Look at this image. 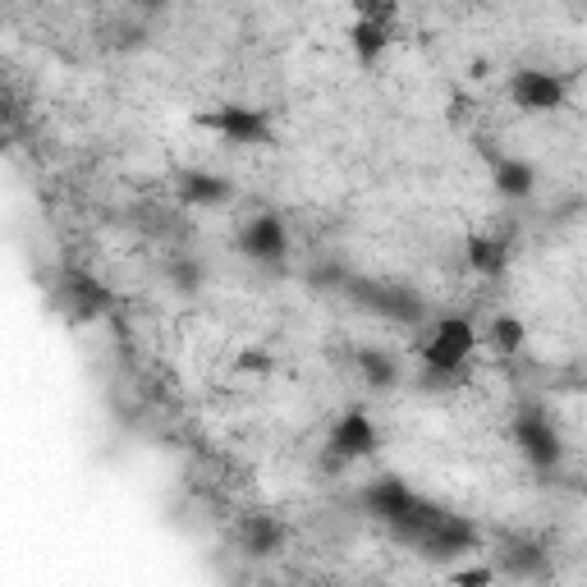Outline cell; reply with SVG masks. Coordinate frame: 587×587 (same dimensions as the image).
Segmentation results:
<instances>
[{
    "label": "cell",
    "mask_w": 587,
    "mask_h": 587,
    "mask_svg": "<svg viewBox=\"0 0 587 587\" xmlns=\"http://www.w3.org/2000/svg\"><path fill=\"white\" fill-rule=\"evenodd\" d=\"M175 189L189 207H221L230 198V179L211 175V171H184Z\"/></svg>",
    "instance_id": "11"
},
{
    "label": "cell",
    "mask_w": 587,
    "mask_h": 587,
    "mask_svg": "<svg viewBox=\"0 0 587 587\" xmlns=\"http://www.w3.org/2000/svg\"><path fill=\"white\" fill-rule=\"evenodd\" d=\"M202 125L216 129L221 138H230V143H239V148H257L271 138L267 110H257V106H221V110L202 115Z\"/></svg>",
    "instance_id": "8"
},
{
    "label": "cell",
    "mask_w": 587,
    "mask_h": 587,
    "mask_svg": "<svg viewBox=\"0 0 587 587\" xmlns=\"http://www.w3.org/2000/svg\"><path fill=\"white\" fill-rule=\"evenodd\" d=\"M359 372H363V381L377 390H390L399 381V363L390 354H381V349H359Z\"/></svg>",
    "instance_id": "16"
},
{
    "label": "cell",
    "mask_w": 587,
    "mask_h": 587,
    "mask_svg": "<svg viewBox=\"0 0 587 587\" xmlns=\"http://www.w3.org/2000/svg\"><path fill=\"white\" fill-rule=\"evenodd\" d=\"M239 372H248V377H267V372H271V354H267V349H244V354H239Z\"/></svg>",
    "instance_id": "20"
},
{
    "label": "cell",
    "mask_w": 587,
    "mask_h": 587,
    "mask_svg": "<svg viewBox=\"0 0 587 587\" xmlns=\"http://www.w3.org/2000/svg\"><path fill=\"white\" fill-rule=\"evenodd\" d=\"M463 257L478 275H501L509 248H505V239H496V234H473V239L463 244Z\"/></svg>",
    "instance_id": "14"
},
{
    "label": "cell",
    "mask_w": 587,
    "mask_h": 587,
    "mask_svg": "<svg viewBox=\"0 0 587 587\" xmlns=\"http://www.w3.org/2000/svg\"><path fill=\"white\" fill-rule=\"evenodd\" d=\"M409 547H418L427 560H463V555H473V551H482V528L478 524H468V519H459V514H436V519L422 528Z\"/></svg>",
    "instance_id": "4"
},
{
    "label": "cell",
    "mask_w": 587,
    "mask_h": 587,
    "mask_svg": "<svg viewBox=\"0 0 587 587\" xmlns=\"http://www.w3.org/2000/svg\"><path fill=\"white\" fill-rule=\"evenodd\" d=\"M363 509L372 514V519H381L399 542H413V537L427 528L432 519H436V505L432 501H422L413 486H404L399 478H381V482H372L367 491H363Z\"/></svg>",
    "instance_id": "1"
},
{
    "label": "cell",
    "mask_w": 587,
    "mask_h": 587,
    "mask_svg": "<svg viewBox=\"0 0 587 587\" xmlns=\"http://www.w3.org/2000/svg\"><path fill=\"white\" fill-rule=\"evenodd\" d=\"M491 578H496V570L482 565V570H459L450 583H455V587H491Z\"/></svg>",
    "instance_id": "21"
},
{
    "label": "cell",
    "mask_w": 587,
    "mask_h": 587,
    "mask_svg": "<svg viewBox=\"0 0 587 587\" xmlns=\"http://www.w3.org/2000/svg\"><path fill=\"white\" fill-rule=\"evenodd\" d=\"M239 537H244V551H253V555H275L280 547H285V524H275L271 514H248L244 528H239Z\"/></svg>",
    "instance_id": "12"
},
{
    "label": "cell",
    "mask_w": 587,
    "mask_h": 587,
    "mask_svg": "<svg viewBox=\"0 0 587 587\" xmlns=\"http://www.w3.org/2000/svg\"><path fill=\"white\" fill-rule=\"evenodd\" d=\"M171 280H175L184 294H193L202 285V271H198V262H189V257H175V262H171Z\"/></svg>",
    "instance_id": "19"
},
{
    "label": "cell",
    "mask_w": 587,
    "mask_h": 587,
    "mask_svg": "<svg viewBox=\"0 0 587 587\" xmlns=\"http://www.w3.org/2000/svg\"><path fill=\"white\" fill-rule=\"evenodd\" d=\"M496 189L505 198H528L537 189V171L528 166V161H519V156H501L496 161Z\"/></svg>",
    "instance_id": "15"
},
{
    "label": "cell",
    "mask_w": 587,
    "mask_h": 587,
    "mask_svg": "<svg viewBox=\"0 0 587 587\" xmlns=\"http://www.w3.org/2000/svg\"><path fill=\"white\" fill-rule=\"evenodd\" d=\"M473 349H478V331H473V321H463V317H441L432 326V336L427 344H422V381L427 386H445V377H455V372L468 367V359H473Z\"/></svg>",
    "instance_id": "2"
},
{
    "label": "cell",
    "mask_w": 587,
    "mask_h": 587,
    "mask_svg": "<svg viewBox=\"0 0 587 587\" xmlns=\"http://www.w3.org/2000/svg\"><path fill=\"white\" fill-rule=\"evenodd\" d=\"M390 19H395V5H359V23L349 28V42H354V56L363 64L381 60V51L390 46Z\"/></svg>",
    "instance_id": "9"
},
{
    "label": "cell",
    "mask_w": 587,
    "mask_h": 587,
    "mask_svg": "<svg viewBox=\"0 0 587 587\" xmlns=\"http://www.w3.org/2000/svg\"><path fill=\"white\" fill-rule=\"evenodd\" d=\"M501 565H505V574L528 578V574H537V570L547 565V551H537V547H528V542H509V547L501 551Z\"/></svg>",
    "instance_id": "17"
},
{
    "label": "cell",
    "mask_w": 587,
    "mask_h": 587,
    "mask_svg": "<svg viewBox=\"0 0 587 587\" xmlns=\"http://www.w3.org/2000/svg\"><path fill=\"white\" fill-rule=\"evenodd\" d=\"M60 294L69 298V313H74L79 321H83V317H97V313L106 308V290H102V285H92L83 271H69V275H64V285H60Z\"/></svg>",
    "instance_id": "13"
},
{
    "label": "cell",
    "mask_w": 587,
    "mask_h": 587,
    "mask_svg": "<svg viewBox=\"0 0 587 587\" xmlns=\"http://www.w3.org/2000/svg\"><path fill=\"white\" fill-rule=\"evenodd\" d=\"M509 97L519 102L524 110L547 115V110H560V106H565V79H560L555 69H514Z\"/></svg>",
    "instance_id": "7"
},
{
    "label": "cell",
    "mask_w": 587,
    "mask_h": 587,
    "mask_svg": "<svg viewBox=\"0 0 587 587\" xmlns=\"http://www.w3.org/2000/svg\"><path fill=\"white\" fill-rule=\"evenodd\" d=\"M491 340L501 344V354H514L524 344V321L519 317H496L491 321Z\"/></svg>",
    "instance_id": "18"
},
{
    "label": "cell",
    "mask_w": 587,
    "mask_h": 587,
    "mask_svg": "<svg viewBox=\"0 0 587 587\" xmlns=\"http://www.w3.org/2000/svg\"><path fill=\"white\" fill-rule=\"evenodd\" d=\"M340 290L359 303V308L367 313H377L386 321H399V326H422L427 321V303H422L409 285H390V280H354V275H344L340 280Z\"/></svg>",
    "instance_id": "3"
},
{
    "label": "cell",
    "mask_w": 587,
    "mask_h": 587,
    "mask_svg": "<svg viewBox=\"0 0 587 587\" xmlns=\"http://www.w3.org/2000/svg\"><path fill=\"white\" fill-rule=\"evenodd\" d=\"M239 253L253 257V262L262 267H280L290 253V234L285 225H280V216H271V211H257V216H248L239 225Z\"/></svg>",
    "instance_id": "6"
},
{
    "label": "cell",
    "mask_w": 587,
    "mask_h": 587,
    "mask_svg": "<svg viewBox=\"0 0 587 587\" xmlns=\"http://www.w3.org/2000/svg\"><path fill=\"white\" fill-rule=\"evenodd\" d=\"M377 450V422L367 413H344L331 427V459H367Z\"/></svg>",
    "instance_id": "10"
},
{
    "label": "cell",
    "mask_w": 587,
    "mask_h": 587,
    "mask_svg": "<svg viewBox=\"0 0 587 587\" xmlns=\"http://www.w3.org/2000/svg\"><path fill=\"white\" fill-rule=\"evenodd\" d=\"M514 441H519V450L528 455L532 468H542V473H551V468H560V432L551 427V418L542 409H524L519 418H514Z\"/></svg>",
    "instance_id": "5"
}]
</instances>
